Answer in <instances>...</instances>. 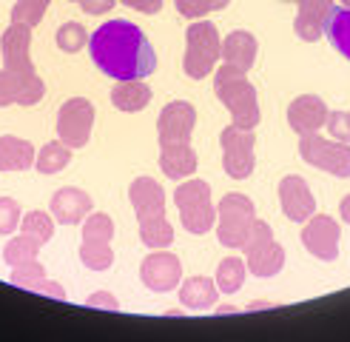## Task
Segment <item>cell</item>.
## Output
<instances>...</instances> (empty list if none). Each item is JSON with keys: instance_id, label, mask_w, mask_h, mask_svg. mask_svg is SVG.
<instances>
[{"instance_id": "obj_1", "label": "cell", "mask_w": 350, "mask_h": 342, "mask_svg": "<svg viewBox=\"0 0 350 342\" xmlns=\"http://www.w3.org/2000/svg\"><path fill=\"white\" fill-rule=\"evenodd\" d=\"M89 55L111 80H143L157 66V55L143 29L129 21L103 23L89 38Z\"/></svg>"}, {"instance_id": "obj_2", "label": "cell", "mask_w": 350, "mask_h": 342, "mask_svg": "<svg viewBox=\"0 0 350 342\" xmlns=\"http://www.w3.org/2000/svg\"><path fill=\"white\" fill-rule=\"evenodd\" d=\"M214 92L219 97V103L231 111L234 126L254 131V126H259V100H256V89L248 83L242 68L222 63L214 72Z\"/></svg>"}, {"instance_id": "obj_3", "label": "cell", "mask_w": 350, "mask_h": 342, "mask_svg": "<svg viewBox=\"0 0 350 342\" xmlns=\"http://www.w3.org/2000/svg\"><path fill=\"white\" fill-rule=\"evenodd\" d=\"M222 57V40L214 23L208 21H197L191 23L185 31V57H183V68L188 77L202 80L217 68Z\"/></svg>"}, {"instance_id": "obj_4", "label": "cell", "mask_w": 350, "mask_h": 342, "mask_svg": "<svg viewBox=\"0 0 350 342\" xmlns=\"http://www.w3.org/2000/svg\"><path fill=\"white\" fill-rule=\"evenodd\" d=\"M174 202L180 209L183 228L188 234H208L217 226V209L211 202V185L205 180H185L177 185Z\"/></svg>"}, {"instance_id": "obj_5", "label": "cell", "mask_w": 350, "mask_h": 342, "mask_svg": "<svg viewBox=\"0 0 350 342\" xmlns=\"http://www.w3.org/2000/svg\"><path fill=\"white\" fill-rule=\"evenodd\" d=\"M242 251L248 256V271L254 277H273L285 265V248L273 239V228L268 222L254 220L248 234L242 239Z\"/></svg>"}, {"instance_id": "obj_6", "label": "cell", "mask_w": 350, "mask_h": 342, "mask_svg": "<svg viewBox=\"0 0 350 342\" xmlns=\"http://www.w3.org/2000/svg\"><path fill=\"white\" fill-rule=\"evenodd\" d=\"M256 220L254 202L245 194H225L217 205V237L222 246L242 248V239L248 234L251 222Z\"/></svg>"}, {"instance_id": "obj_7", "label": "cell", "mask_w": 350, "mask_h": 342, "mask_svg": "<svg viewBox=\"0 0 350 342\" xmlns=\"http://www.w3.org/2000/svg\"><path fill=\"white\" fill-rule=\"evenodd\" d=\"M302 160L313 168H322L334 177H350V143L325 140L319 134H302L299 140Z\"/></svg>"}, {"instance_id": "obj_8", "label": "cell", "mask_w": 350, "mask_h": 342, "mask_svg": "<svg viewBox=\"0 0 350 342\" xmlns=\"http://www.w3.org/2000/svg\"><path fill=\"white\" fill-rule=\"evenodd\" d=\"M219 146H222V166L228 171V177L234 180H245L251 177V171L256 166L254 157V146H256V137L248 129H239V126H225L219 134Z\"/></svg>"}, {"instance_id": "obj_9", "label": "cell", "mask_w": 350, "mask_h": 342, "mask_svg": "<svg viewBox=\"0 0 350 342\" xmlns=\"http://www.w3.org/2000/svg\"><path fill=\"white\" fill-rule=\"evenodd\" d=\"M94 126V106L85 97L66 100L57 111V140H63L68 148H83L92 137Z\"/></svg>"}, {"instance_id": "obj_10", "label": "cell", "mask_w": 350, "mask_h": 342, "mask_svg": "<svg viewBox=\"0 0 350 342\" xmlns=\"http://www.w3.org/2000/svg\"><path fill=\"white\" fill-rule=\"evenodd\" d=\"M46 94V83L38 72H12L0 68V109L3 106H34Z\"/></svg>"}, {"instance_id": "obj_11", "label": "cell", "mask_w": 350, "mask_h": 342, "mask_svg": "<svg viewBox=\"0 0 350 342\" xmlns=\"http://www.w3.org/2000/svg\"><path fill=\"white\" fill-rule=\"evenodd\" d=\"M339 239H342V231H339V222L327 214H313L310 220H305V228H302V246L319 256L325 263H334L339 256Z\"/></svg>"}, {"instance_id": "obj_12", "label": "cell", "mask_w": 350, "mask_h": 342, "mask_svg": "<svg viewBox=\"0 0 350 342\" xmlns=\"http://www.w3.org/2000/svg\"><path fill=\"white\" fill-rule=\"evenodd\" d=\"M139 277L157 294H168L183 280V263L177 254H168L165 248L151 251L143 260V265H139Z\"/></svg>"}, {"instance_id": "obj_13", "label": "cell", "mask_w": 350, "mask_h": 342, "mask_svg": "<svg viewBox=\"0 0 350 342\" xmlns=\"http://www.w3.org/2000/svg\"><path fill=\"white\" fill-rule=\"evenodd\" d=\"M197 126V111L191 103L185 100H174L160 111L157 120V134H160V146H171V143H188L191 134Z\"/></svg>"}, {"instance_id": "obj_14", "label": "cell", "mask_w": 350, "mask_h": 342, "mask_svg": "<svg viewBox=\"0 0 350 342\" xmlns=\"http://www.w3.org/2000/svg\"><path fill=\"white\" fill-rule=\"evenodd\" d=\"M279 202H282V211L291 222H305L317 214V200H313L310 185L296 174L279 183Z\"/></svg>"}, {"instance_id": "obj_15", "label": "cell", "mask_w": 350, "mask_h": 342, "mask_svg": "<svg viewBox=\"0 0 350 342\" xmlns=\"http://www.w3.org/2000/svg\"><path fill=\"white\" fill-rule=\"evenodd\" d=\"M31 26L23 23H12L3 38H0V51H3V68H12V72H34L31 66Z\"/></svg>"}, {"instance_id": "obj_16", "label": "cell", "mask_w": 350, "mask_h": 342, "mask_svg": "<svg viewBox=\"0 0 350 342\" xmlns=\"http://www.w3.org/2000/svg\"><path fill=\"white\" fill-rule=\"evenodd\" d=\"M327 120V106L325 100L317 97V94H302L291 103L288 109V126L296 131V134H317Z\"/></svg>"}, {"instance_id": "obj_17", "label": "cell", "mask_w": 350, "mask_h": 342, "mask_svg": "<svg viewBox=\"0 0 350 342\" xmlns=\"http://www.w3.org/2000/svg\"><path fill=\"white\" fill-rule=\"evenodd\" d=\"M330 12H334V0H299L293 31L299 34L305 43H317L325 34V23H327Z\"/></svg>"}, {"instance_id": "obj_18", "label": "cell", "mask_w": 350, "mask_h": 342, "mask_svg": "<svg viewBox=\"0 0 350 342\" xmlns=\"http://www.w3.org/2000/svg\"><path fill=\"white\" fill-rule=\"evenodd\" d=\"M129 200L134 205L137 220H151V217H165V192L160 183L151 177H137L129 188Z\"/></svg>"}, {"instance_id": "obj_19", "label": "cell", "mask_w": 350, "mask_h": 342, "mask_svg": "<svg viewBox=\"0 0 350 342\" xmlns=\"http://www.w3.org/2000/svg\"><path fill=\"white\" fill-rule=\"evenodd\" d=\"M92 197L80 192V188L68 185V188H60V192H55V197H51V217H55L57 222H63V226H77V222H83L85 217H89L92 211Z\"/></svg>"}, {"instance_id": "obj_20", "label": "cell", "mask_w": 350, "mask_h": 342, "mask_svg": "<svg viewBox=\"0 0 350 342\" xmlns=\"http://www.w3.org/2000/svg\"><path fill=\"white\" fill-rule=\"evenodd\" d=\"M160 168L163 174L171 180H188L197 171V154L191 148V143H171L160 146Z\"/></svg>"}, {"instance_id": "obj_21", "label": "cell", "mask_w": 350, "mask_h": 342, "mask_svg": "<svg viewBox=\"0 0 350 342\" xmlns=\"http://www.w3.org/2000/svg\"><path fill=\"white\" fill-rule=\"evenodd\" d=\"M256 51H259V43H256V38L251 31L237 29L222 40V60L242 68V72H248V68L254 66Z\"/></svg>"}, {"instance_id": "obj_22", "label": "cell", "mask_w": 350, "mask_h": 342, "mask_svg": "<svg viewBox=\"0 0 350 342\" xmlns=\"http://www.w3.org/2000/svg\"><path fill=\"white\" fill-rule=\"evenodd\" d=\"M34 160H38V154L29 140L14 134L0 137V171H26L34 166Z\"/></svg>"}, {"instance_id": "obj_23", "label": "cell", "mask_w": 350, "mask_h": 342, "mask_svg": "<svg viewBox=\"0 0 350 342\" xmlns=\"http://www.w3.org/2000/svg\"><path fill=\"white\" fill-rule=\"evenodd\" d=\"M111 103L120 111H143L151 103V89L143 80H120L111 89Z\"/></svg>"}, {"instance_id": "obj_24", "label": "cell", "mask_w": 350, "mask_h": 342, "mask_svg": "<svg viewBox=\"0 0 350 342\" xmlns=\"http://www.w3.org/2000/svg\"><path fill=\"white\" fill-rule=\"evenodd\" d=\"M217 297H219V288H217V280H211V277H191L180 288V302L185 308H194V311L211 308L217 302Z\"/></svg>"}, {"instance_id": "obj_25", "label": "cell", "mask_w": 350, "mask_h": 342, "mask_svg": "<svg viewBox=\"0 0 350 342\" xmlns=\"http://www.w3.org/2000/svg\"><path fill=\"white\" fill-rule=\"evenodd\" d=\"M325 34L330 38V43H334V49H339L342 55L350 60V9L347 6H334V12H330L327 23H325Z\"/></svg>"}, {"instance_id": "obj_26", "label": "cell", "mask_w": 350, "mask_h": 342, "mask_svg": "<svg viewBox=\"0 0 350 342\" xmlns=\"http://www.w3.org/2000/svg\"><path fill=\"white\" fill-rule=\"evenodd\" d=\"M139 239H143L151 251H160V248H168L174 243V228L165 217L139 220Z\"/></svg>"}, {"instance_id": "obj_27", "label": "cell", "mask_w": 350, "mask_h": 342, "mask_svg": "<svg viewBox=\"0 0 350 342\" xmlns=\"http://www.w3.org/2000/svg\"><path fill=\"white\" fill-rule=\"evenodd\" d=\"M68 163H72V148H68L63 140L46 143L38 154V160H34L40 174H57V171H63Z\"/></svg>"}, {"instance_id": "obj_28", "label": "cell", "mask_w": 350, "mask_h": 342, "mask_svg": "<svg viewBox=\"0 0 350 342\" xmlns=\"http://www.w3.org/2000/svg\"><path fill=\"white\" fill-rule=\"evenodd\" d=\"M245 282V263L239 256H225L217 268V288L222 294H237Z\"/></svg>"}, {"instance_id": "obj_29", "label": "cell", "mask_w": 350, "mask_h": 342, "mask_svg": "<svg viewBox=\"0 0 350 342\" xmlns=\"http://www.w3.org/2000/svg\"><path fill=\"white\" fill-rule=\"evenodd\" d=\"M80 260H83L85 268H92V271H109L114 265L111 243H92V239H83Z\"/></svg>"}, {"instance_id": "obj_30", "label": "cell", "mask_w": 350, "mask_h": 342, "mask_svg": "<svg viewBox=\"0 0 350 342\" xmlns=\"http://www.w3.org/2000/svg\"><path fill=\"white\" fill-rule=\"evenodd\" d=\"M21 234H26L31 239H38L40 246H46L51 239V234H55V222H51V217L43 214V211H29L21 220Z\"/></svg>"}, {"instance_id": "obj_31", "label": "cell", "mask_w": 350, "mask_h": 342, "mask_svg": "<svg viewBox=\"0 0 350 342\" xmlns=\"http://www.w3.org/2000/svg\"><path fill=\"white\" fill-rule=\"evenodd\" d=\"M38 251H40V243H38V239H31V237L21 234V237L9 239V246L3 248V256H6V263L14 268V265H21V263L38 260Z\"/></svg>"}, {"instance_id": "obj_32", "label": "cell", "mask_w": 350, "mask_h": 342, "mask_svg": "<svg viewBox=\"0 0 350 342\" xmlns=\"http://www.w3.org/2000/svg\"><path fill=\"white\" fill-rule=\"evenodd\" d=\"M83 239L92 243H111L114 239V220L109 214H89L83 220Z\"/></svg>"}, {"instance_id": "obj_33", "label": "cell", "mask_w": 350, "mask_h": 342, "mask_svg": "<svg viewBox=\"0 0 350 342\" xmlns=\"http://www.w3.org/2000/svg\"><path fill=\"white\" fill-rule=\"evenodd\" d=\"M49 3H51V0H17V3L12 6V23L38 26L43 21Z\"/></svg>"}, {"instance_id": "obj_34", "label": "cell", "mask_w": 350, "mask_h": 342, "mask_svg": "<svg viewBox=\"0 0 350 342\" xmlns=\"http://www.w3.org/2000/svg\"><path fill=\"white\" fill-rule=\"evenodd\" d=\"M85 29L80 26V23H63L60 29H57V46L63 49V51H68V55H75V51H80L83 46H85Z\"/></svg>"}, {"instance_id": "obj_35", "label": "cell", "mask_w": 350, "mask_h": 342, "mask_svg": "<svg viewBox=\"0 0 350 342\" xmlns=\"http://www.w3.org/2000/svg\"><path fill=\"white\" fill-rule=\"evenodd\" d=\"M46 277V268L38 263V260H29V263H21V265H14L12 268V277L9 282L12 285H21V288H31L38 280Z\"/></svg>"}, {"instance_id": "obj_36", "label": "cell", "mask_w": 350, "mask_h": 342, "mask_svg": "<svg viewBox=\"0 0 350 342\" xmlns=\"http://www.w3.org/2000/svg\"><path fill=\"white\" fill-rule=\"evenodd\" d=\"M23 220L21 205L9 197H0V234H12Z\"/></svg>"}, {"instance_id": "obj_37", "label": "cell", "mask_w": 350, "mask_h": 342, "mask_svg": "<svg viewBox=\"0 0 350 342\" xmlns=\"http://www.w3.org/2000/svg\"><path fill=\"white\" fill-rule=\"evenodd\" d=\"M325 129L334 134V140L350 143V111H327Z\"/></svg>"}, {"instance_id": "obj_38", "label": "cell", "mask_w": 350, "mask_h": 342, "mask_svg": "<svg viewBox=\"0 0 350 342\" xmlns=\"http://www.w3.org/2000/svg\"><path fill=\"white\" fill-rule=\"evenodd\" d=\"M29 291H38V294H49V297H55V300H66V291H63V285H57V282H51V280H38Z\"/></svg>"}, {"instance_id": "obj_39", "label": "cell", "mask_w": 350, "mask_h": 342, "mask_svg": "<svg viewBox=\"0 0 350 342\" xmlns=\"http://www.w3.org/2000/svg\"><path fill=\"white\" fill-rule=\"evenodd\" d=\"M85 305H89V308H109V311H117V308H120L117 297L106 294V291H97V294H92L89 300H85Z\"/></svg>"}, {"instance_id": "obj_40", "label": "cell", "mask_w": 350, "mask_h": 342, "mask_svg": "<svg viewBox=\"0 0 350 342\" xmlns=\"http://www.w3.org/2000/svg\"><path fill=\"white\" fill-rule=\"evenodd\" d=\"M122 3L134 12H143V14H157L163 9V0H122Z\"/></svg>"}, {"instance_id": "obj_41", "label": "cell", "mask_w": 350, "mask_h": 342, "mask_svg": "<svg viewBox=\"0 0 350 342\" xmlns=\"http://www.w3.org/2000/svg\"><path fill=\"white\" fill-rule=\"evenodd\" d=\"M117 3V0H80L83 12L89 14H103V12H111V6Z\"/></svg>"}, {"instance_id": "obj_42", "label": "cell", "mask_w": 350, "mask_h": 342, "mask_svg": "<svg viewBox=\"0 0 350 342\" xmlns=\"http://www.w3.org/2000/svg\"><path fill=\"white\" fill-rule=\"evenodd\" d=\"M231 0H200V6H202V14H208V12H219V9H225Z\"/></svg>"}, {"instance_id": "obj_43", "label": "cell", "mask_w": 350, "mask_h": 342, "mask_svg": "<svg viewBox=\"0 0 350 342\" xmlns=\"http://www.w3.org/2000/svg\"><path fill=\"white\" fill-rule=\"evenodd\" d=\"M339 211H342V220L345 222H350V194L342 200V205H339Z\"/></svg>"}, {"instance_id": "obj_44", "label": "cell", "mask_w": 350, "mask_h": 342, "mask_svg": "<svg viewBox=\"0 0 350 342\" xmlns=\"http://www.w3.org/2000/svg\"><path fill=\"white\" fill-rule=\"evenodd\" d=\"M342 6H347V9H350V0H342Z\"/></svg>"}, {"instance_id": "obj_45", "label": "cell", "mask_w": 350, "mask_h": 342, "mask_svg": "<svg viewBox=\"0 0 350 342\" xmlns=\"http://www.w3.org/2000/svg\"><path fill=\"white\" fill-rule=\"evenodd\" d=\"M285 3H299V0H285Z\"/></svg>"}, {"instance_id": "obj_46", "label": "cell", "mask_w": 350, "mask_h": 342, "mask_svg": "<svg viewBox=\"0 0 350 342\" xmlns=\"http://www.w3.org/2000/svg\"><path fill=\"white\" fill-rule=\"evenodd\" d=\"M72 3H80V0H72Z\"/></svg>"}]
</instances>
